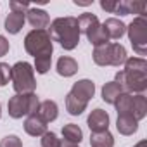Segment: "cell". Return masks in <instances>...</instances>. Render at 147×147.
Returning <instances> with one entry per match:
<instances>
[{
	"label": "cell",
	"instance_id": "obj_25",
	"mask_svg": "<svg viewBox=\"0 0 147 147\" xmlns=\"http://www.w3.org/2000/svg\"><path fill=\"white\" fill-rule=\"evenodd\" d=\"M52 66V55H43V57H36L35 59V66L33 69H36L38 75H45Z\"/></svg>",
	"mask_w": 147,
	"mask_h": 147
},
{
	"label": "cell",
	"instance_id": "obj_29",
	"mask_svg": "<svg viewBox=\"0 0 147 147\" xmlns=\"http://www.w3.org/2000/svg\"><path fill=\"white\" fill-rule=\"evenodd\" d=\"M116 4H118V0H102V2H100V7H102L106 12H113V14H114Z\"/></svg>",
	"mask_w": 147,
	"mask_h": 147
},
{
	"label": "cell",
	"instance_id": "obj_32",
	"mask_svg": "<svg viewBox=\"0 0 147 147\" xmlns=\"http://www.w3.org/2000/svg\"><path fill=\"white\" fill-rule=\"evenodd\" d=\"M92 2H82V0H75V5H82V7H87V5H90Z\"/></svg>",
	"mask_w": 147,
	"mask_h": 147
},
{
	"label": "cell",
	"instance_id": "obj_9",
	"mask_svg": "<svg viewBox=\"0 0 147 147\" xmlns=\"http://www.w3.org/2000/svg\"><path fill=\"white\" fill-rule=\"evenodd\" d=\"M87 125L92 133L106 131V130H109V114L104 109H94L87 118Z\"/></svg>",
	"mask_w": 147,
	"mask_h": 147
},
{
	"label": "cell",
	"instance_id": "obj_5",
	"mask_svg": "<svg viewBox=\"0 0 147 147\" xmlns=\"http://www.w3.org/2000/svg\"><path fill=\"white\" fill-rule=\"evenodd\" d=\"M40 100L36 97V94H16L14 97L9 99L7 109H9V116L14 119H19L23 116H30L35 114L38 111Z\"/></svg>",
	"mask_w": 147,
	"mask_h": 147
},
{
	"label": "cell",
	"instance_id": "obj_12",
	"mask_svg": "<svg viewBox=\"0 0 147 147\" xmlns=\"http://www.w3.org/2000/svg\"><path fill=\"white\" fill-rule=\"evenodd\" d=\"M26 19L28 23L35 28V30H45L50 24V18L43 9H36V7H30L26 12Z\"/></svg>",
	"mask_w": 147,
	"mask_h": 147
},
{
	"label": "cell",
	"instance_id": "obj_14",
	"mask_svg": "<svg viewBox=\"0 0 147 147\" xmlns=\"http://www.w3.org/2000/svg\"><path fill=\"white\" fill-rule=\"evenodd\" d=\"M102 26H104L107 36L113 38V40H119V38L126 33V24H125L121 19H118V18H109V19H106V21L102 23Z\"/></svg>",
	"mask_w": 147,
	"mask_h": 147
},
{
	"label": "cell",
	"instance_id": "obj_21",
	"mask_svg": "<svg viewBox=\"0 0 147 147\" xmlns=\"http://www.w3.org/2000/svg\"><path fill=\"white\" fill-rule=\"evenodd\" d=\"M121 94H123V90H121V87L116 82H109V83H106L102 87V100L106 104H113L114 106V102L118 100V97Z\"/></svg>",
	"mask_w": 147,
	"mask_h": 147
},
{
	"label": "cell",
	"instance_id": "obj_15",
	"mask_svg": "<svg viewBox=\"0 0 147 147\" xmlns=\"http://www.w3.org/2000/svg\"><path fill=\"white\" fill-rule=\"evenodd\" d=\"M36 114H38L45 123H52V121H55L57 116H59V107H57V104H55L54 100L49 99V100L40 102Z\"/></svg>",
	"mask_w": 147,
	"mask_h": 147
},
{
	"label": "cell",
	"instance_id": "obj_1",
	"mask_svg": "<svg viewBox=\"0 0 147 147\" xmlns=\"http://www.w3.org/2000/svg\"><path fill=\"white\" fill-rule=\"evenodd\" d=\"M52 42H57L64 50H73L80 43V26L78 19L73 16L66 18H57L50 23V31H49Z\"/></svg>",
	"mask_w": 147,
	"mask_h": 147
},
{
	"label": "cell",
	"instance_id": "obj_23",
	"mask_svg": "<svg viewBox=\"0 0 147 147\" xmlns=\"http://www.w3.org/2000/svg\"><path fill=\"white\" fill-rule=\"evenodd\" d=\"M78 19V26H80V33H88L92 28H95L97 24H100V21H99V18L95 16V14H90V12H85V14H82L80 18H76Z\"/></svg>",
	"mask_w": 147,
	"mask_h": 147
},
{
	"label": "cell",
	"instance_id": "obj_6",
	"mask_svg": "<svg viewBox=\"0 0 147 147\" xmlns=\"http://www.w3.org/2000/svg\"><path fill=\"white\" fill-rule=\"evenodd\" d=\"M126 33H128L133 50L138 55H145L147 52V19L145 16H137L126 26Z\"/></svg>",
	"mask_w": 147,
	"mask_h": 147
},
{
	"label": "cell",
	"instance_id": "obj_19",
	"mask_svg": "<svg viewBox=\"0 0 147 147\" xmlns=\"http://www.w3.org/2000/svg\"><path fill=\"white\" fill-rule=\"evenodd\" d=\"M87 106H88V102L83 100V99H78V97L73 95V94H67L66 95V109H67V113L71 116H80L87 109Z\"/></svg>",
	"mask_w": 147,
	"mask_h": 147
},
{
	"label": "cell",
	"instance_id": "obj_10",
	"mask_svg": "<svg viewBox=\"0 0 147 147\" xmlns=\"http://www.w3.org/2000/svg\"><path fill=\"white\" fill-rule=\"evenodd\" d=\"M147 9L145 2H140V0H119L116 4V11L114 14H121V16H128V14H140L144 16Z\"/></svg>",
	"mask_w": 147,
	"mask_h": 147
},
{
	"label": "cell",
	"instance_id": "obj_8",
	"mask_svg": "<svg viewBox=\"0 0 147 147\" xmlns=\"http://www.w3.org/2000/svg\"><path fill=\"white\" fill-rule=\"evenodd\" d=\"M9 5H11L12 11L7 14L5 23H4V28H5L7 33H11V35H18V33L23 30V26H24L26 12H28L30 5H28V4H23V2H14V0H12Z\"/></svg>",
	"mask_w": 147,
	"mask_h": 147
},
{
	"label": "cell",
	"instance_id": "obj_18",
	"mask_svg": "<svg viewBox=\"0 0 147 147\" xmlns=\"http://www.w3.org/2000/svg\"><path fill=\"white\" fill-rule=\"evenodd\" d=\"M62 137H64L62 140L78 145V144L83 140V131H82V128H80L78 125H75V123H67V125L62 126Z\"/></svg>",
	"mask_w": 147,
	"mask_h": 147
},
{
	"label": "cell",
	"instance_id": "obj_3",
	"mask_svg": "<svg viewBox=\"0 0 147 147\" xmlns=\"http://www.w3.org/2000/svg\"><path fill=\"white\" fill-rule=\"evenodd\" d=\"M24 49L30 55L43 57V55H52L54 52V43L47 30H31L24 36Z\"/></svg>",
	"mask_w": 147,
	"mask_h": 147
},
{
	"label": "cell",
	"instance_id": "obj_11",
	"mask_svg": "<svg viewBox=\"0 0 147 147\" xmlns=\"http://www.w3.org/2000/svg\"><path fill=\"white\" fill-rule=\"evenodd\" d=\"M69 94H73L75 97L83 99V100L88 102V100L94 97V94H95V83H94L92 80H80V82H76V83H73Z\"/></svg>",
	"mask_w": 147,
	"mask_h": 147
},
{
	"label": "cell",
	"instance_id": "obj_22",
	"mask_svg": "<svg viewBox=\"0 0 147 147\" xmlns=\"http://www.w3.org/2000/svg\"><path fill=\"white\" fill-rule=\"evenodd\" d=\"M90 145H92V147H114V137L111 135L109 130L92 133V137H90Z\"/></svg>",
	"mask_w": 147,
	"mask_h": 147
},
{
	"label": "cell",
	"instance_id": "obj_20",
	"mask_svg": "<svg viewBox=\"0 0 147 147\" xmlns=\"http://www.w3.org/2000/svg\"><path fill=\"white\" fill-rule=\"evenodd\" d=\"M87 38H88V42H90L94 47H100V45L109 43V36H107V33H106V30H104L102 24H97L95 28H92V30L87 33Z\"/></svg>",
	"mask_w": 147,
	"mask_h": 147
},
{
	"label": "cell",
	"instance_id": "obj_13",
	"mask_svg": "<svg viewBox=\"0 0 147 147\" xmlns=\"http://www.w3.org/2000/svg\"><path fill=\"white\" fill-rule=\"evenodd\" d=\"M24 131L28 135H31V137H42L47 131V123L36 113L35 114H30L24 119Z\"/></svg>",
	"mask_w": 147,
	"mask_h": 147
},
{
	"label": "cell",
	"instance_id": "obj_30",
	"mask_svg": "<svg viewBox=\"0 0 147 147\" xmlns=\"http://www.w3.org/2000/svg\"><path fill=\"white\" fill-rule=\"evenodd\" d=\"M11 45H9V40L4 36V35H0V57H4L7 52H9Z\"/></svg>",
	"mask_w": 147,
	"mask_h": 147
},
{
	"label": "cell",
	"instance_id": "obj_16",
	"mask_svg": "<svg viewBox=\"0 0 147 147\" xmlns=\"http://www.w3.org/2000/svg\"><path fill=\"white\" fill-rule=\"evenodd\" d=\"M55 69H57V73H59L61 76L69 78V76H75V75H76V71H78V62L73 59V57H69V55H62V57H59Z\"/></svg>",
	"mask_w": 147,
	"mask_h": 147
},
{
	"label": "cell",
	"instance_id": "obj_33",
	"mask_svg": "<svg viewBox=\"0 0 147 147\" xmlns=\"http://www.w3.org/2000/svg\"><path fill=\"white\" fill-rule=\"evenodd\" d=\"M133 147H147V142H145V140H140V142H138L137 145H133Z\"/></svg>",
	"mask_w": 147,
	"mask_h": 147
},
{
	"label": "cell",
	"instance_id": "obj_28",
	"mask_svg": "<svg viewBox=\"0 0 147 147\" xmlns=\"http://www.w3.org/2000/svg\"><path fill=\"white\" fill-rule=\"evenodd\" d=\"M0 147H23V142L18 135H7L0 140Z\"/></svg>",
	"mask_w": 147,
	"mask_h": 147
},
{
	"label": "cell",
	"instance_id": "obj_4",
	"mask_svg": "<svg viewBox=\"0 0 147 147\" xmlns=\"http://www.w3.org/2000/svg\"><path fill=\"white\" fill-rule=\"evenodd\" d=\"M94 62L97 66H121L126 61V49L121 43H106L94 49Z\"/></svg>",
	"mask_w": 147,
	"mask_h": 147
},
{
	"label": "cell",
	"instance_id": "obj_24",
	"mask_svg": "<svg viewBox=\"0 0 147 147\" xmlns=\"http://www.w3.org/2000/svg\"><path fill=\"white\" fill-rule=\"evenodd\" d=\"M125 71L144 73V75H147V62H145L144 57H126V61H125Z\"/></svg>",
	"mask_w": 147,
	"mask_h": 147
},
{
	"label": "cell",
	"instance_id": "obj_27",
	"mask_svg": "<svg viewBox=\"0 0 147 147\" xmlns=\"http://www.w3.org/2000/svg\"><path fill=\"white\" fill-rule=\"evenodd\" d=\"M11 73H12V67L7 62H0V87L9 85V82H11Z\"/></svg>",
	"mask_w": 147,
	"mask_h": 147
},
{
	"label": "cell",
	"instance_id": "obj_31",
	"mask_svg": "<svg viewBox=\"0 0 147 147\" xmlns=\"http://www.w3.org/2000/svg\"><path fill=\"white\" fill-rule=\"evenodd\" d=\"M59 147H78L76 144H69V142H66V140H61V145Z\"/></svg>",
	"mask_w": 147,
	"mask_h": 147
},
{
	"label": "cell",
	"instance_id": "obj_7",
	"mask_svg": "<svg viewBox=\"0 0 147 147\" xmlns=\"http://www.w3.org/2000/svg\"><path fill=\"white\" fill-rule=\"evenodd\" d=\"M121 90L125 94H131V95H137V94H144L147 90V75L144 73H130V71H118L116 73V80H114Z\"/></svg>",
	"mask_w": 147,
	"mask_h": 147
},
{
	"label": "cell",
	"instance_id": "obj_26",
	"mask_svg": "<svg viewBox=\"0 0 147 147\" xmlns=\"http://www.w3.org/2000/svg\"><path fill=\"white\" fill-rule=\"evenodd\" d=\"M40 142H42V147H59L61 145V138L54 131H45Z\"/></svg>",
	"mask_w": 147,
	"mask_h": 147
},
{
	"label": "cell",
	"instance_id": "obj_17",
	"mask_svg": "<svg viewBox=\"0 0 147 147\" xmlns=\"http://www.w3.org/2000/svg\"><path fill=\"white\" fill-rule=\"evenodd\" d=\"M116 128L121 135H133L138 130V121L133 116H126V114H118L116 119Z\"/></svg>",
	"mask_w": 147,
	"mask_h": 147
},
{
	"label": "cell",
	"instance_id": "obj_34",
	"mask_svg": "<svg viewBox=\"0 0 147 147\" xmlns=\"http://www.w3.org/2000/svg\"><path fill=\"white\" fill-rule=\"evenodd\" d=\"M0 116H2V107H0Z\"/></svg>",
	"mask_w": 147,
	"mask_h": 147
},
{
	"label": "cell",
	"instance_id": "obj_2",
	"mask_svg": "<svg viewBox=\"0 0 147 147\" xmlns=\"http://www.w3.org/2000/svg\"><path fill=\"white\" fill-rule=\"evenodd\" d=\"M11 73V82L16 90V94H35L36 90V80H35V69L30 62L19 61L16 62Z\"/></svg>",
	"mask_w": 147,
	"mask_h": 147
}]
</instances>
